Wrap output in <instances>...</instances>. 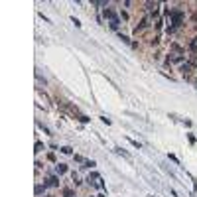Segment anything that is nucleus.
<instances>
[{"label": "nucleus", "mask_w": 197, "mask_h": 197, "mask_svg": "<svg viewBox=\"0 0 197 197\" xmlns=\"http://www.w3.org/2000/svg\"><path fill=\"white\" fill-rule=\"evenodd\" d=\"M104 18H110V22H114V20H116V16H114V12H112L110 8H104Z\"/></svg>", "instance_id": "f257e3e1"}, {"label": "nucleus", "mask_w": 197, "mask_h": 197, "mask_svg": "<svg viewBox=\"0 0 197 197\" xmlns=\"http://www.w3.org/2000/svg\"><path fill=\"white\" fill-rule=\"evenodd\" d=\"M65 170H67L65 164H59V165H57V172H59V173H65Z\"/></svg>", "instance_id": "f03ea898"}, {"label": "nucleus", "mask_w": 197, "mask_h": 197, "mask_svg": "<svg viewBox=\"0 0 197 197\" xmlns=\"http://www.w3.org/2000/svg\"><path fill=\"white\" fill-rule=\"evenodd\" d=\"M116 152H118V154H122V156H124V158H130V154H128V152H124V150H120V148H118V150H116Z\"/></svg>", "instance_id": "7ed1b4c3"}, {"label": "nucleus", "mask_w": 197, "mask_h": 197, "mask_svg": "<svg viewBox=\"0 0 197 197\" xmlns=\"http://www.w3.org/2000/svg\"><path fill=\"white\" fill-rule=\"evenodd\" d=\"M47 185H57V177H51V179L47 181Z\"/></svg>", "instance_id": "20e7f679"}, {"label": "nucleus", "mask_w": 197, "mask_h": 197, "mask_svg": "<svg viewBox=\"0 0 197 197\" xmlns=\"http://www.w3.org/2000/svg\"><path fill=\"white\" fill-rule=\"evenodd\" d=\"M61 152H63V154H71V148H69V146H65V148H61Z\"/></svg>", "instance_id": "39448f33"}, {"label": "nucleus", "mask_w": 197, "mask_h": 197, "mask_svg": "<svg viewBox=\"0 0 197 197\" xmlns=\"http://www.w3.org/2000/svg\"><path fill=\"white\" fill-rule=\"evenodd\" d=\"M191 47H193V49H197V38L193 39V43H191Z\"/></svg>", "instance_id": "423d86ee"}]
</instances>
